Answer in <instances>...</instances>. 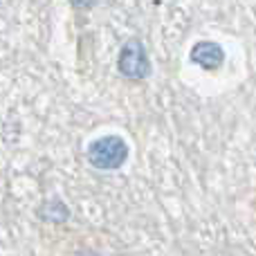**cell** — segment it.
<instances>
[{"label":"cell","mask_w":256,"mask_h":256,"mask_svg":"<svg viewBox=\"0 0 256 256\" xmlns=\"http://www.w3.org/2000/svg\"><path fill=\"white\" fill-rule=\"evenodd\" d=\"M81 256H99V254H97V252H92V250H86V252L81 254Z\"/></svg>","instance_id":"obj_5"},{"label":"cell","mask_w":256,"mask_h":256,"mask_svg":"<svg viewBox=\"0 0 256 256\" xmlns=\"http://www.w3.org/2000/svg\"><path fill=\"white\" fill-rule=\"evenodd\" d=\"M128 142L122 135H102L86 146V160L97 171H120L128 162Z\"/></svg>","instance_id":"obj_1"},{"label":"cell","mask_w":256,"mask_h":256,"mask_svg":"<svg viewBox=\"0 0 256 256\" xmlns=\"http://www.w3.org/2000/svg\"><path fill=\"white\" fill-rule=\"evenodd\" d=\"M117 72H120V76H124L128 81H144L150 76L153 66H150V58H148V50H146L144 40L140 36H130L120 48Z\"/></svg>","instance_id":"obj_2"},{"label":"cell","mask_w":256,"mask_h":256,"mask_svg":"<svg viewBox=\"0 0 256 256\" xmlns=\"http://www.w3.org/2000/svg\"><path fill=\"white\" fill-rule=\"evenodd\" d=\"M70 207L58 196H50L36 207V218L43 222H50V225H63V222L70 220Z\"/></svg>","instance_id":"obj_4"},{"label":"cell","mask_w":256,"mask_h":256,"mask_svg":"<svg viewBox=\"0 0 256 256\" xmlns=\"http://www.w3.org/2000/svg\"><path fill=\"white\" fill-rule=\"evenodd\" d=\"M189 61L204 72H216L225 63V50L216 40H198L189 52Z\"/></svg>","instance_id":"obj_3"}]
</instances>
